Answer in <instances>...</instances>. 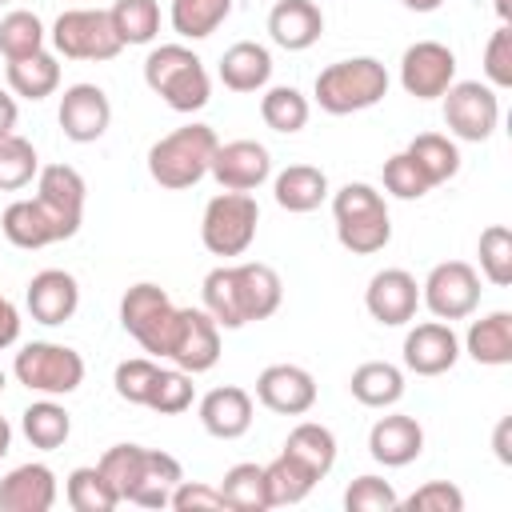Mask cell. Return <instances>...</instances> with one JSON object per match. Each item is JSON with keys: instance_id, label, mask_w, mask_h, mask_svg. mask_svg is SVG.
I'll use <instances>...</instances> for the list:
<instances>
[{"instance_id": "ab89813d", "label": "cell", "mask_w": 512, "mask_h": 512, "mask_svg": "<svg viewBox=\"0 0 512 512\" xmlns=\"http://www.w3.org/2000/svg\"><path fill=\"white\" fill-rule=\"evenodd\" d=\"M48 40V28L36 12L28 8H12L0 16V56L4 60H24L32 52H40Z\"/></svg>"}, {"instance_id": "7dc6e473", "label": "cell", "mask_w": 512, "mask_h": 512, "mask_svg": "<svg viewBox=\"0 0 512 512\" xmlns=\"http://www.w3.org/2000/svg\"><path fill=\"white\" fill-rule=\"evenodd\" d=\"M380 176H384V192H388V196H396V200H420V196H428V192H432V184L424 180V172L416 168V160H412L408 152L388 156Z\"/></svg>"}, {"instance_id": "6f0895ef", "label": "cell", "mask_w": 512, "mask_h": 512, "mask_svg": "<svg viewBox=\"0 0 512 512\" xmlns=\"http://www.w3.org/2000/svg\"><path fill=\"white\" fill-rule=\"evenodd\" d=\"M492 8H496V16H500V24L512 20V0H492Z\"/></svg>"}, {"instance_id": "f546056e", "label": "cell", "mask_w": 512, "mask_h": 512, "mask_svg": "<svg viewBox=\"0 0 512 512\" xmlns=\"http://www.w3.org/2000/svg\"><path fill=\"white\" fill-rule=\"evenodd\" d=\"M348 392L364 408H392L404 396V368H396L392 360H364L360 368H352Z\"/></svg>"}, {"instance_id": "db71d44e", "label": "cell", "mask_w": 512, "mask_h": 512, "mask_svg": "<svg viewBox=\"0 0 512 512\" xmlns=\"http://www.w3.org/2000/svg\"><path fill=\"white\" fill-rule=\"evenodd\" d=\"M16 120H20V108H16V96L0 88V136H12V132H16Z\"/></svg>"}, {"instance_id": "7bdbcfd3", "label": "cell", "mask_w": 512, "mask_h": 512, "mask_svg": "<svg viewBox=\"0 0 512 512\" xmlns=\"http://www.w3.org/2000/svg\"><path fill=\"white\" fill-rule=\"evenodd\" d=\"M476 256H480V276L492 288H508L512 284V232H508V224H488L480 232Z\"/></svg>"}, {"instance_id": "4316f807", "label": "cell", "mask_w": 512, "mask_h": 512, "mask_svg": "<svg viewBox=\"0 0 512 512\" xmlns=\"http://www.w3.org/2000/svg\"><path fill=\"white\" fill-rule=\"evenodd\" d=\"M0 232L12 248H24V252H36V248H48V244H60V232L52 224V216L40 208L36 196H20L4 208L0 216Z\"/></svg>"}, {"instance_id": "9c48e42d", "label": "cell", "mask_w": 512, "mask_h": 512, "mask_svg": "<svg viewBox=\"0 0 512 512\" xmlns=\"http://www.w3.org/2000/svg\"><path fill=\"white\" fill-rule=\"evenodd\" d=\"M48 40H52V52L64 56V60L104 64V60H116L124 52V44H120V36L112 28L108 8H64L52 20Z\"/></svg>"}, {"instance_id": "91938a15", "label": "cell", "mask_w": 512, "mask_h": 512, "mask_svg": "<svg viewBox=\"0 0 512 512\" xmlns=\"http://www.w3.org/2000/svg\"><path fill=\"white\" fill-rule=\"evenodd\" d=\"M0 4H12V0H0Z\"/></svg>"}, {"instance_id": "f1b7e54d", "label": "cell", "mask_w": 512, "mask_h": 512, "mask_svg": "<svg viewBox=\"0 0 512 512\" xmlns=\"http://www.w3.org/2000/svg\"><path fill=\"white\" fill-rule=\"evenodd\" d=\"M272 196L284 212H296V216L316 212L328 200V176L316 164H288L284 172L272 176Z\"/></svg>"}, {"instance_id": "83f0119b", "label": "cell", "mask_w": 512, "mask_h": 512, "mask_svg": "<svg viewBox=\"0 0 512 512\" xmlns=\"http://www.w3.org/2000/svg\"><path fill=\"white\" fill-rule=\"evenodd\" d=\"M460 352H468L484 368L512 364V312L496 308V312L472 320L468 332H464V340H460Z\"/></svg>"}, {"instance_id": "44dd1931", "label": "cell", "mask_w": 512, "mask_h": 512, "mask_svg": "<svg viewBox=\"0 0 512 512\" xmlns=\"http://www.w3.org/2000/svg\"><path fill=\"white\" fill-rule=\"evenodd\" d=\"M24 308H28V316H32L36 324H44V328H56V324L72 320L76 308H80V284H76V276L64 272V268H44V272H36V276L28 280V292H24Z\"/></svg>"}, {"instance_id": "60d3db41", "label": "cell", "mask_w": 512, "mask_h": 512, "mask_svg": "<svg viewBox=\"0 0 512 512\" xmlns=\"http://www.w3.org/2000/svg\"><path fill=\"white\" fill-rule=\"evenodd\" d=\"M108 16H112V28H116L124 48L152 44L160 32V4L156 0H116L108 8Z\"/></svg>"}, {"instance_id": "d590c367", "label": "cell", "mask_w": 512, "mask_h": 512, "mask_svg": "<svg viewBox=\"0 0 512 512\" xmlns=\"http://www.w3.org/2000/svg\"><path fill=\"white\" fill-rule=\"evenodd\" d=\"M220 496H224V508L232 512H268V484H264V464H232L224 472V480L216 484Z\"/></svg>"}, {"instance_id": "f35d334b", "label": "cell", "mask_w": 512, "mask_h": 512, "mask_svg": "<svg viewBox=\"0 0 512 512\" xmlns=\"http://www.w3.org/2000/svg\"><path fill=\"white\" fill-rule=\"evenodd\" d=\"M308 116H312V104H308V96L300 88H292V84L264 88V96H260V120L272 132L292 136V132H300L308 124Z\"/></svg>"}, {"instance_id": "8d00e7d4", "label": "cell", "mask_w": 512, "mask_h": 512, "mask_svg": "<svg viewBox=\"0 0 512 512\" xmlns=\"http://www.w3.org/2000/svg\"><path fill=\"white\" fill-rule=\"evenodd\" d=\"M232 16V0H172L168 24L180 40H208Z\"/></svg>"}, {"instance_id": "836d02e7", "label": "cell", "mask_w": 512, "mask_h": 512, "mask_svg": "<svg viewBox=\"0 0 512 512\" xmlns=\"http://www.w3.org/2000/svg\"><path fill=\"white\" fill-rule=\"evenodd\" d=\"M280 452L296 456L308 472H316V476L324 480V476L332 472V464H336V436H332V428H324V424H316V420H300V424L288 432V440H284Z\"/></svg>"}, {"instance_id": "8992f818", "label": "cell", "mask_w": 512, "mask_h": 512, "mask_svg": "<svg viewBox=\"0 0 512 512\" xmlns=\"http://www.w3.org/2000/svg\"><path fill=\"white\" fill-rule=\"evenodd\" d=\"M332 220L340 248H348L352 256H372L392 240L388 200L364 180H348L344 188L332 192Z\"/></svg>"}, {"instance_id": "11a10c76", "label": "cell", "mask_w": 512, "mask_h": 512, "mask_svg": "<svg viewBox=\"0 0 512 512\" xmlns=\"http://www.w3.org/2000/svg\"><path fill=\"white\" fill-rule=\"evenodd\" d=\"M400 4H404L408 12H436L444 0H400Z\"/></svg>"}, {"instance_id": "4dcf8cb0", "label": "cell", "mask_w": 512, "mask_h": 512, "mask_svg": "<svg viewBox=\"0 0 512 512\" xmlns=\"http://www.w3.org/2000/svg\"><path fill=\"white\" fill-rule=\"evenodd\" d=\"M20 432H24V440H28L32 448L56 452V448H64L68 436H72V412H68L56 396H40V400H32V404L20 412Z\"/></svg>"}, {"instance_id": "ac0fdd59", "label": "cell", "mask_w": 512, "mask_h": 512, "mask_svg": "<svg viewBox=\"0 0 512 512\" xmlns=\"http://www.w3.org/2000/svg\"><path fill=\"white\" fill-rule=\"evenodd\" d=\"M364 308L384 328H400V324L416 320V308H420L416 276L408 268H380L364 288Z\"/></svg>"}, {"instance_id": "7c38bea8", "label": "cell", "mask_w": 512, "mask_h": 512, "mask_svg": "<svg viewBox=\"0 0 512 512\" xmlns=\"http://www.w3.org/2000/svg\"><path fill=\"white\" fill-rule=\"evenodd\" d=\"M480 272L468 260H444L436 264L420 284V304L436 320H468L480 308Z\"/></svg>"}, {"instance_id": "52a82bcc", "label": "cell", "mask_w": 512, "mask_h": 512, "mask_svg": "<svg viewBox=\"0 0 512 512\" xmlns=\"http://www.w3.org/2000/svg\"><path fill=\"white\" fill-rule=\"evenodd\" d=\"M12 376L36 396H72L84 384V356L56 340H32L12 356Z\"/></svg>"}, {"instance_id": "9f6ffc18", "label": "cell", "mask_w": 512, "mask_h": 512, "mask_svg": "<svg viewBox=\"0 0 512 512\" xmlns=\"http://www.w3.org/2000/svg\"><path fill=\"white\" fill-rule=\"evenodd\" d=\"M8 452H12V424L0 416V460H4Z\"/></svg>"}, {"instance_id": "e0dca14e", "label": "cell", "mask_w": 512, "mask_h": 512, "mask_svg": "<svg viewBox=\"0 0 512 512\" xmlns=\"http://www.w3.org/2000/svg\"><path fill=\"white\" fill-rule=\"evenodd\" d=\"M208 176L224 192H256L264 180H272V152L260 140H228L216 144Z\"/></svg>"}, {"instance_id": "6da1fadb", "label": "cell", "mask_w": 512, "mask_h": 512, "mask_svg": "<svg viewBox=\"0 0 512 512\" xmlns=\"http://www.w3.org/2000/svg\"><path fill=\"white\" fill-rule=\"evenodd\" d=\"M200 296H204L200 308L220 324V332H236L244 324L268 320L284 300V284L272 264L240 260L212 268L200 284Z\"/></svg>"}, {"instance_id": "f6af8a7d", "label": "cell", "mask_w": 512, "mask_h": 512, "mask_svg": "<svg viewBox=\"0 0 512 512\" xmlns=\"http://www.w3.org/2000/svg\"><path fill=\"white\" fill-rule=\"evenodd\" d=\"M156 376H160V364L152 360V356H132V360H120L116 364V372H112V388H116V396L124 400V404H148V392H152V384H156Z\"/></svg>"}, {"instance_id": "d6a6232c", "label": "cell", "mask_w": 512, "mask_h": 512, "mask_svg": "<svg viewBox=\"0 0 512 512\" xmlns=\"http://www.w3.org/2000/svg\"><path fill=\"white\" fill-rule=\"evenodd\" d=\"M404 152L416 160V168L424 172V180H428L432 188H436V184H448V180L460 172V148H456V140L444 136V132H420V136L408 140Z\"/></svg>"}, {"instance_id": "bcb514c9", "label": "cell", "mask_w": 512, "mask_h": 512, "mask_svg": "<svg viewBox=\"0 0 512 512\" xmlns=\"http://www.w3.org/2000/svg\"><path fill=\"white\" fill-rule=\"evenodd\" d=\"M344 508L348 512H396L400 508V496L396 488L384 480V476H356L348 488H344Z\"/></svg>"}, {"instance_id": "680465c9", "label": "cell", "mask_w": 512, "mask_h": 512, "mask_svg": "<svg viewBox=\"0 0 512 512\" xmlns=\"http://www.w3.org/2000/svg\"><path fill=\"white\" fill-rule=\"evenodd\" d=\"M4 388H8V376H4V368H0V396H4Z\"/></svg>"}, {"instance_id": "cb8c5ba5", "label": "cell", "mask_w": 512, "mask_h": 512, "mask_svg": "<svg viewBox=\"0 0 512 512\" xmlns=\"http://www.w3.org/2000/svg\"><path fill=\"white\" fill-rule=\"evenodd\" d=\"M424 452V428L416 416L388 412L368 428V456L384 468H404Z\"/></svg>"}, {"instance_id": "d4e9b609", "label": "cell", "mask_w": 512, "mask_h": 512, "mask_svg": "<svg viewBox=\"0 0 512 512\" xmlns=\"http://www.w3.org/2000/svg\"><path fill=\"white\" fill-rule=\"evenodd\" d=\"M324 12L316 0H276L268 12V36L284 52H304L320 40Z\"/></svg>"}, {"instance_id": "277c9868", "label": "cell", "mask_w": 512, "mask_h": 512, "mask_svg": "<svg viewBox=\"0 0 512 512\" xmlns=\"http://www.w3.org/2000/svg\"><path fill=\"white\" fill-rule=\"evenodd\" d=\"M388 84L392 76L376 56H348L316 72L312 100L328 116H352V112L376 108L388 96Z\"/></svg>"}, {"instance_id": "ba28073f", "label": "cell", "mask_w": 512, "mask_h": 512, "mask_svg": "<svg viewBox=\"0 0 512 512\" xmlns=\"http://www.w3.org/2000/svg\"><path fill=\"white\" fill-rule=\"evenodd\" d=\"M260 228V204L252 192H216L200 216V244L212 256H244Z\"/></svg>"}, {"instance_id": "8fae6325", "label": "cell", "mask_w": 512, "mask_h": 512, "mask_svg": "<svg viewBox=\"0 0 512 512\" xmlns=\"http://www.w3.org/2000/svg\"><path fill=\"white\" fill-rule=\"evenodd\" d=\"M444 100V124L464 144H484L500 124V92L480 80H452Z\"/></svg>"}, {"instance_id": "2e32d148", "label": "cell", "mask_w": 512, "mask_h": 512, "mask_svg": "<svg viewBox=\"0 0 512 512\" xmlns=\"http://www.w3.org/2000/svg\"><path fill=\"white\" fill-rule=\"evenodd\" d=\"M56 120H60V132L72 144H96L112 124V100L100 84H88V80L68 84L64 96H60Z\"/></svg>"}, {"instance_id": "681fc988", "label": "cell", "mask_w": 512, "mask_h": 512, "mask_svg": "<svg viewBox=\"0 0 512 512\" xmlns=\"http://www.w3.org/2000/svg\"><path fill=\"white\" fill-rule=\"evenodd\" d=\"M400 508H408V512H464V492L448 480H428L408 500H400Z\"/></svg>"}, {"instance_id": "f907efd6", "label": "cell", "mask_w": 512, "mask_h": 512, "mask_svg": "<svg viewBox=\"0 0 512 512\" xmlns=\"http://www.w3.org/2000/svg\"><path fill=\"white\" fill-rule=\"evenodd\" d=\"M168 508H176V512H216V508H224V496H220V488H212L204 480H180L168 496Z\"/></svg>"}, {"instance_id": "5b68a950", "label": "cell", "mask_w": 512, "mask_h": 512, "mask_svg": "<svg viewBox=\"0 0 512 512\" xmlns=\"http://www.w3.org/2000/svg\"><path fill=\"white\" fill-rule=\"evenodd\" d=\"M216 144L220 136L212 124H180L148 148V176L168 192H184L208 176Z\"/></svg>"}, {"instance_id": "816d5d0a", "label": "cell", "mask_w": 512, "mask_h": 512, "mask_svg": "<svg viewBox=\"0 0 512 512\" xmlns=\"http://www.w3.org/2000/svg\"><path fill=\"white\" fill-rule=\"evenodd\" d=\"M20 324H24V320H20V308L0 292V352L20 340Z\"/></svg>"}, {"instance_id": "d6986e66", "label": "cell", "mask_w": 512, "mask_h": 512, "mask_svg": "<svg viewBox=\"0 0 512 512\" xmlns=\"http://www.w3.org/2000/svg\"><path fill=\"white\" fill-rule=\"evenodd\" d=\"M404 368L416 376H444L460 360V336L452 332L448 320H424L404 332Z\"/></svg>"}, {"instance_id": "7402d4cb", "label": "cell", "mask_w": 512, "mask_h": 512, "mask_svg": "<svg viewBox=\"0 0 512 512\" xmlns=\"http://www.w3.org/2000/svg\"><path fill=\"white\" fill-rule=\"evenodd\" d=\"M200 424L208 436L216 440H240L248 428H252V416H256V400L248 388L240 384H220L212 392L200 396Z\"/></svg>"}, {"instance_id": "1f68e13d", "label": "cell", "mask_w": 512, "mask_h": 512, "mask_svg": "<svg viewBox=\"0 0 512 512\" xmlns=\"http://www.w3.org/2000/svg\"><path fill=\"white\" fill-rule=\"evenodd\" d=\"M4 76H8V92L12 96L32 100V104L36 100H48L60 88V56L48 52V48H40V52H32L24 60H8Z\"/></svg>"}, {"instance_id": "7a4b0ae2", "label": "cell", "mask_w": 512, "mask_h": 512, "mask_svg": "<svg viewBox=\"0 0 512 512\" xmlns=\"http://www.w3.org/2000/svg\"><path fill=\"white\" fill-rule=\"evenodd\" d=\"M96 464L116 488L120 504L128 500L136 508H168L172 488L184 480V468L176 456L144 444H112Z\"/></svg>"}, {"instance_id": "e575fe53", "label": "cell", "mask_w": 512, "mask_h": 512, "mask_svg": "<svg viewBox=\"0 0 512 512\" xmlns=\"http://www.w3.org/2000/svg\"><path fill=\"white\" fill-rule=\"evenodd\" d=\"M264 484H268V504H272V508H288V504H300V500L320 484V476L308 472L296 456L280 452L276 460L264 464Z\"/></svg>"}, {"instance_id": "9a60e30c", "label": "cell", "mask_w": 512, "mask_h": 512, "mask_svg": "<svg viewBox=\"0 0 512 512\" xmlns=\"http://www.w3.org/2000/svg\"><path fill=\"white\" fill-rule=\"evenodd\" d=\"M456 80V52L440 40H416L400 56V88L416 100H440Z\"/></svg>"}, {"instance_id": "3957f363", "label": "cell", "mask_w": 512, "mask_h": 512, "mask_svg": "<svg viewBox=\"0 0 512 512\" xmlns=\"http://www.w3.org/2000/svg\"><path fill=\"white\" fill-rule=\"evenodd\" d=\"M144 84L180 116L200 112L212 100V76L188 44H156L144 56Z\"/></svg>"}, {"instance_id": "484cf974", "label": "cell", "mask_w": 512, "mask_h": 512, "mask_svg": "<svg viewBox=\"0 0 512 512\" xmlns=\"http://www.w3.org/2000/svg\"><path fill=\"white\" fill-rule=\"evenodd\" d=\"M272 80V52L256 40H236L232 48H224L220 56V84L228 92H264Z\"/></svg>"}, {"instance_id": "4fadbf2b", "label": "cell", "mask_w": 512, "mask_h": 512, "mask_svg": "<svg viewBox=\"0 0 512 512\" xmlns=\"http://www.w3.org/2000/svg\"><path fill=\"white\" fill-rule=\"evenodd\" d=\"M164 360H172L176 368L200 376L212 372L220 360V324L204 312V308H176L172 328H168V344H164Z\"/></svg>"}, {"instance_id": "ee69618b", "label": "cell", "mask_w": 512, "mask_h": 512, "mask_svg": "<svg viewBox=\"0 0 512 512\" xmlns=\"http://www.w3.org/2000/svg\"><path fill=\"white\" fill-rule=\"evenodd\" d=\"M192 400H196L192 372H184V368L172 364V368H160V376H156V384H152L144 408H152V412H160V416H180V412L192 408Z\"/></svg>"}, {"instance_id": "f5cc1de1", "label": "cell", "mask_w": 512, "mask_h": 512, "mask_svg": "<svg viewBox=\"0 0 512 512\" xmlns=\"http://www.w3.org/2000/svg\"><path fill=\"white\" fill-rule=\"evenodd\" d=\"M492 448L500 464H512V416H500L496 432H492Z\"/></svg>"}, {"instance_id": "603a6c76", "label": "cell", "mask_w": 512, "mask_h": 512, "mask_svg": "<svg viewBox=\"0 0 512 512\" xmlns=\"http://www.w3.org/2000/svg\"><path fill=\"white\" fill-rule=\"evenodd\" d=\"M56 472L40 460L16 464L0 476V512H48L56 504Z\"/></svg>"}, {"instance_id": "ffe728a7", "label": "cell", "mask_w": 512, "mask_h": 512, "mask_svg": "<svg viewBox=\"0 0 512 512\" xmlns=\"http://www.w3.org/2000/svg\"><path fill=\"white\" fill-rule=\"evenodd\" d=\"M256 400L276 416H304L316 408V380L300 364H268L256 376Z\"/></svg>"}, {"instance_id": "30bf717a", "label": "cell", "mask_w": 512, "mask_h": 512, "mask_svg": "<svg viewBox=\"0 0 512 512\" xmlns=\"http://www.w3.org/2000/svg\"><path fill=\"white\" fill-rule=\"evenodd\" d=\"M172 316H176L172 296H168L160 284H152V280H140V284H132V288L120 296V328H124L148 356H160V360H164V344H168Z\"/></svg>"}, {"instance_id": "b9f144b4", "label": "cell", "mask_w": 512, "mask_h": 512, "mask_svg": "<svg viewBox=\"0 0 512 512\" xmlns=\"http://www.w3.org/2000/svg\"><path fill=\"white\" fill-rule=\"evenodd\" d=\"M40 172V156L32 148V140H24L20 132L0 136V192H20L36 180Z\"/></svg>"}, {"instance_id": "c3c4849f", "label": "cell", "mask_w": 512, "mask_h": 512, "mask_svg": "<svg viewBox=\"0 0 512 512\" xmlns=\"http://www.w3.org/2000/svg\"><path fill=\"white\" fill-rule=\"evenodd\" d=\"M484 84H492L496 92L512 88V28L508 24H500L484 44Z\"/></svg>"}, {"instance_id": "74e56055", "label": "cell", "mask_w": 512, "mask_h": 512, "mask_svg": "<svg viewBox=\"0 0 512 512\" xmlns=\"http://www.w3.org/2000/svg\"><path fill=\"white\" fill-rule=\"evenodd\" d=\"M64 500H68L72 512H112L120 504V496L108 484V476L100 472V464L72 468L68 480H64Z\"/></svg>"}, {"instance_id": "5bb4252c", "label": "cell", "mask_w": 512, "mask_h": 512, "mask_svg": "<svg viewBox=\"0 0 512 512\" xmlns=\"http://www.w3.org/2000/svg\"><path fill=\"white\" fill-rule=\"evenodd\" d=\"M36 200L40 208L52 216L60 240H72L84 224V200H88V184L72 164H44L36 172Z\"/></svg>"}]
</instances>
